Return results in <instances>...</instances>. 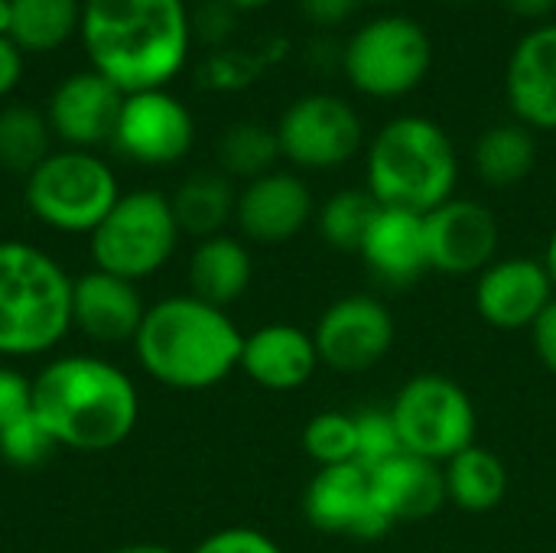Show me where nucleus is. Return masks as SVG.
<instances>
[{"label":"nucleus","instance_id":"f257e3e1","mask_svg":"<svg viewBox=\"0 0 556 553\" xmlns=\"http://www.w3.org/2000/svg\"><path fill=\"white\" fill-rule=\"evenodd\" d=\"M78 39L124 95L166 88L189 62L192 10L186 0H81Z\"/></svg>","mask_w":556,"mask_h":553},{"label":"nucleus","instance_id":"f03ea898","mask_svg":"<svg viewBox=\"0 0 556 553\" xmlns=\"http://www.w3.org/2000/svg\"><path fill=\"white\" fill-rule=\"evenodd\" d=\"M33 414L55 447L75 453L117 450L140 420L134 378L98 355L52 359L33 378Z\"/></svg>","mask_w":556,"mask_h":553},{"label":"nucleus","instance_id":"7ed1b4c3","mask_svg":"<svg viewBox=\"0 0 556 553\" xmlns=\"http://www.w3.org/2000/svg\"><path fill=\"white\" fill-rule=\"evenodd\" d=\"M244 332L235 319L192 293L147 306L134 336L140 368L173 391H205L222 385L241 362Z\"/></svg>","mask_w":556,"mask_h":553},{"label":"nucleus","instance_id":"20e7f679","mask_svg":"<svg viewBox=\"0 0 556 553\" xmlns=\"http://www.w3.org/2000/svg\"><path fill=\"white\" fill-rule=\"evenodd\" d=\"M459 153L430 117L401 114L365 143V189L388 209L427 215L456 196Z\"/></svg>","mask_w":556,"mask_h":553},{"label":"nucleus","instance_id":"39448f33","mask_svg":"<svg viewBox=\"0 0 556 553\" xmlns=\"http://www.w3.org/2000/svg\"><path fill=\"white\" fill-rule=\"evenodd\" d=\"M68 271L36 244L0 241V359H39L72 329Z\"/></svg>","mask_w":556,"mask_h":553},{"label":"nucleus","instance_id":"423d86ee","mask_svg":"<svg viewBox=\"0 0 556 553\" xmlns=\"http://www.w3.org/2000/svg\"><path fill=\"white\" fill-rule=\"evenodd\" d=\"M23 199L39 225L59 235H91L121 199V186L94 150L62 147L26 176Z\"/></svg>","mask_w":556,"mask_h":553},{"label":"nucleus","instance_id":"0eeeda50","mask_svg":"<svg viewBox=\"0 0 556 553\" xmlns=\"http://www.w3.org/2000/svg\"><path fill=\"white\" fill-rule=\"evenodd\" d=\"M179 238L182 231L169 196L160 189H134L127 196L121 192L108 218L88 235V254L94 271L137 284L173 261Z\"/></svg>","mask_w":556,"mask_h":553},{"label":"nucleus","instance_id":"6e6552de","mask_svg":"<svg viewBox=\"0 0 556 553\" xmlns=\"http://www.w3.org/2000/svg\"><path fill=\"white\" fill-rule=\"evenodd\" d=\"M430 65L433 39L424 23L404 13H384L362 23L342 49L349 85L378 101H397L420 88Z\"/></svg>","mask_w":556,"mask_h":553},{"label":"nucleus","instance_id":"1a4fd4ad","mask_svg":"<svg viewBox=\"0 0 556 553\" xmlns=\"http://www.w3.org/2000/svg\"><path fill=\"white\" fill-rule=\"evenodd\" d=\"M391 417L397 424L404 453L440 466L479 443V414L469 391L437 372L404 381L391 401Z\"/></svg>","mask_w":556,"mask_h":553},{"label":"nucleus","instance_id":"9d476101","mask_svg":"<svg viewBox=\"0 0 556 553\" xmlns=\"http://www.w3.org/2000/svg\"><path fill=\"white\" fill-rule=\"evenodd\" d=\"M274 130L280 156L296 169H339L365 147L358 111L345 98L326 91L290 101Z\"/></svg>","mask_w":556,"mask_h":553},{"label":"nucleus","instance_id":"9b49d317","mask_svg":"<svg viewBox=\"0 0 556 553\" xmlns=\"http://www.w3.org/2000/svg\"><path fill=\"white\" fill-rule=\"evenodd\" d=\"M397 339L394 313L381 297L352 293L329 303L316 326L313 342L319 365L336 375H365L388 359Z\"/></svg>","mask_w":556,"mask_h":553},{"label":"nucleus","instance_id":"f8f14e48","mask_svg":"<svg viewBox=\"0 0 556 553\" xmlns=\"http://www.w3.org/2000/svg\"><path fill=\"white\" fill-rule=\"evenodd\" d=\"M114 150L140 166H173L189 156L195 143V121L186 101L169 88L124 95L114 137Z\"/></svg>","mask_w":556,"mask_h":553},{"label":"nucleus","instance_id":"ddd939ff","mask_svg":"<svg viewBox=\"0 0 556 553\" xmlns=\"http://www.w3.org/2000/svg\"><path fill=\"white\" fill-rule=\"evenodd\" d=\"M303 515L319 535L378 541L394 525L375 502L371 473L358 463L319 469L303 492Z\"/></svg>","mask_w":556,"mask_h":553},{"label":"nucleus","instance_id":"4468645a","mask_svg":"<svg viewBox=\"0 0 556 553\" xmlns=\"http://www.w3.org/2000/svg\"><path fill=\"white\" fill-rule=\"evenodd\" d=\"M427 251L430 271L443 277H479L498 261L502 225L485 202L453 196L440 209L427 212Z\"/></svg>","mask_w":556,"mask_h":553},{"label":"nucleus","instance_id":"2eb2a0df","mask_svg":"<svg viewBox=\"0 0 556 553\" xmlns=\"http://www.w3.org/2000/svg\"><path fill=\"white\" fill-rule=\"evenodd\" d=\"M554 297V280L544 261L528 254H505L492 261L476 277V293H472L479 319L502 332L531 329Z\"/></svg>","mask_w":556,"mask_h":553},{"label":"nucleus","instance_id":"dca6fc26","mask_svg":"<svg viewBox=\"0 0 556 553\" xmlns=\"http://www.w3.org/2000/svg\"><path fill=\"white\" fill-rule=\"evenodd\" d=\"M316 218V199L303 176L270 169L241 186L235 225L251 244H287Z\"/></svg>","mask_w":556,"mask_h":553},{"label":"nucleus","instance_id":"f3484780","mask_svg":"<svg viewBox=\"0 0 556 553\" xmlns=\"http://www.w3.org/2000/svg\"><path fill=\"white\" fill-rule=\"evenodd\" d=\"M124 104V91L111 85L94 68L65 75L46 104V121L52 137L72 150H94L98 143H111L114 124Z\"/></svg>","mask_w":556,"mask_h":553},{"label":"nucleus","instance_id":"a211bd4d","mask_svg":"<svg viewBox=\"0 0 556 553\" xmlns=\"http://www.w3.org/2000/svg\"><path fill=\"white\" fill-rule=\"evenodd\" d=\"M505 95L525 127L556 130V23H538L515 42Z\"/></svg>","mask_w":556,"mask_h":553},{"label":"nucleus","instance_id":"6ab92c4d","mask_svg":"<svg viewBox=\"0 0 556 553\" xmlns=\"http://www.w3.org/2000/svg\"><path fill=\"white\" fill-rule=\"evenodd\" d=\"M358 257L365 271L391 290H407L420 277L430 274V251H427V218L407 209L381 205Z\"/></svg>","mask_w":556,"mask_h":553},{"label":"nucleus","instance_id":"aec40b11","mask_svg":"<svg viewBox=\"0 0 556 553\" xmlns=\"http://www.w3.org/2000/svg\"><path fill=\"white\" fill-rule=\"evenodd\" d=\"M143 313L147 306L137 284L124 277L88 271L72 287V329L98 345L134 342Z\"/></svg>","mask_w":556,"mask_h":553},{"label":"nucleus","instance_id":"412c9836","mask_svg":"<svg viewBox=\"0 0 556 553\" xmlns=\"http://www.w3.org/2000/svg\"><path fill=\"white\" fill-rule=\"evenodd\" d=\"M319 352L313 332L290 323H267L244 336L238 372H244L264 391H296L319 372Z\"/></svg>","mask_w":556,"mask_h":553},{"label":"nucleus","instance_id":"4be33fe9","mask_svg":"<svg viewBox=\"0 0 556 553\" xmlns=\"http://www.w3.org/2000/svg\"><path fill=\"white\" fill-rule=\"evenodd\" d=\"M368 473H371L375 502L394 528L427 521L446 505V479L440 463H430L414 453H401Z\"/></svg>","mask_w":556,"mask_h":553},{"label":"nucleus","instance_id":"5701e85b","mask_svg":"<svg viewBox=\"0 0 556 553\" xmlns=\"http://www.w3.org/2000/svg\"><path fill=\"white\" fill-rule=\"evenodd\" d=\"M251 277H254L251 251L241 238L231 235H215L199 241L189 257V293L222 310L248 293Z\"/></svg>","mask_w":556,"mask_h":553},{"label":"nucleus","instance_id":"b1692460","mask_svg":"<svg viewBox=\"0 0 556 553\" xmlns=\"http://www.w3.org/2000/svg\"><path fill=\"white\" fill-rule=\"evenodd\" d=\"M443 479H446V502H453L466 515L495 512L505 502L511 482L505 460L482 443H472L469 450L443 463Z\"/></svg>","mask_w":556,"mask_h":553},{"label":"nucleus","instance_id":"393cba45","mask_svg":"<svg viewBox=\"0 0 556 553\" xmlns=\"http://www.w3.org/2000/svg\"><path fill=\"white\" fill-rule=\"evenodd\" d=\"M235 202L238 192L231 179L218 169H199L186 176L179 189L169 196L179 231L199 241L225 235V225L235 222Z\"/></svg>","mask_w":556,"mask_h":553},{"label":"nucleus","instance_id":"a878e982","mask_svg":"<svg viewBox=\"0 0 556 553\" xmlns=\"http://www.w3.org/2000/svg\"><path fill=\"white\" fill-rule=\"evenodd\" d=\"M538 137L521 121H502L482 130L472 147V166L479 179L492 189H511L534 173Z\"/></svg>","mask_w":556,"mask_h":553},{"label":"nucleus","instance_id":"bb28decb","mask_svg":"<svg viewBox=\"0 0 556 553\" xmlns=\"http://www.w3.org/2000/svg\"><path fill=\"white\" fill-rule=\"evenodd\" d=\"M81 29V0H10V39L20 52H55Z\"/></svg>","mask_w":556,"mask_h":553},{"label":"nucleus","instance_id":"cd10ccee","mask_svg":"<svg viewBox=\"0 0 556 553\" xmlns=\"http://www.w3.org/2000/svg\"><path fill=\"white\" fill-rule=\"evenodd\" d=\"M52 153V127L46 111L29 104H7L0 111V166L29 176Z\"/></svg>","mask_w":556,"mask_h":553},{"label":"nucleus","instance_id":"c85d7f7f","mask_svg":"<svg viewBox=\"0 0 556 553\" xmlns=\"http://www.w3.org/2000/svg\"><path fill=\"white\" fill-rule=\"evenodd\" d=\"M215 153H218V173H225L228 179L251 183L277 169V160H280L277 130L261 121H235L218 137Z\"/></svg>","mask_w":556,"mask_h":553},{"label":"nucleus","instance_id":"c756f323","mask_svg":"<svg viewBox=\"0 0 556 553\" xmlns=\"http://www.w3.org/2000/svg\"><path fill=\"white\" fill-rule=\"evenodd\" d=\"M378 209L381 205L368 189H339L316 209L313 222H316L319 238L329 248H336L342 254H358Z\"/></svg>","mask_w":556,"mask_h":553},{"label":"nucleus","instance_id":"7c9ffc66","mask_svg":"<svg viewBox=\"0 0 556 553\" xmlns=\"http://www.w3.org/2000/svg\"><path fill=\"white\" fill-rule=\"evenodd\" d=\"M303 450L319 466L355 463V414L349 411H319L303 427Z\"/></svg>","mask_w":556,"mask_h":553},{"label":"nucleus","instance_id":"2f4dec72","mask_svg":"<svg viewBox=\"0 0 556 553\" xmlns=\"http://www.w3.org/2000/svg\"><path fill=\"white\" fill-rule=\"evenodd\" d=\"M401 453H404V443L391 417V407L355 411V463L358 466L378 469Z\"/></svg>","mask_w":556,"mask_h":553},{"label":"nucleus","instance_id":"473e14b6","mask_svg":"<svg viewBox=\"0 0 556 553\" xmlns=\"http://www.w3.org/2000/svg\"><path fill=\"white\" fill-rule=\"evenodd\" d=\"M52 450H59V447L49 437V430L36 420L33 411L0 430V456L10 466H16V469H36V466H42L52 456Z\"/></svg>","mask_w":556,"mask_h":553},{"label":"nucleus","instance_id":"72a5a7b5","mask_svg":"<svg viewBox=\"0 0 556 553\" xmlns=\"http://www.w3.org/2000/svg\"><path fill=\"white\" fill-rule=\"evenodd\" d=\"M192 553H283V548L257 528L235 525V528H222L208 535L205 541L192 548Z\"/></svg>","mask_w":556,"mask_h":553},{"label":"nucleus","instance_id":"f704fd0d","mask_svg":"<svg viewBox=\"0 0 556 553\" xmlns=\"http://www.w3.org/2000/svg\"><path fill=\"white\" fill-rule=\"evenodd\" d=\"M33 411V378L0 365V430Z\"/></svg>","mask_w":556,"mask_h":553},{"label":"nucleus","instance_id":"c9c22d12","mask_svg":"<svg viewBox=\"0 0 556 553\" xmlns=\"http://www.w3.org/2000/svg\"><path fill=\"white\" fill-rule=\"evenodd\" d=\"M235 29V10L222 0H212V3H202L195 13H192V36L208 42V46H218L228 39V33Z\"/></svg>","mask_w":556,"mask_h":553},{"label":"nucleus","instance_id":"e433bc0d","mask_svg":"<svg viewBox=\"0 0 556 553\" xmlns=\"http://www.w3.org/2000/svg\"><path fill=\"white\" fill-rule=\"evenodd\" d=\"M531 332V345H534V355L541 359V365L556 375V297L551 300V306L538 316V323L528 329Z\"/></svg>","mask_w":556,"mask_h":553},{"label":"nucleus","instance_id":"4c0bfd02","mask_svg":"<svg viewBox=\"0 0 556 553\" xmlns=\"http://www.w3.org/2000/svg\"><path fill=\"white\" fill-rule=\"evenodd\" d=\"M23 78V52L10 36H0V98H7Z\"/></svg>","mask_w":556,"mask_h":553},{"label":"nucleus","instance_id":"58836bf2","mask_svg":"<svg viewBox=\"0 0 556 553\" xmlns=\"http://www.w3.org/2000/svg\"><path fill=\"white\" fill-rule=\"evenodd\" d=\"M362 0H303V13L319 23V26H336L342 23L349 13H355Z\"/></svg>","mask_w":556,"mask_h":553},{"label":"nucleus","instance_id":"ea45409f","mask_svg":"<svg viewBox=\"0 0 556 553\" xmlns=\"http://www.w3.org/2000/svg\"><path fill=\"white\" fill-rule=\"evenodd\" d=\"M515 16H521V20H547L551 13L556 10V0H502Z\"/></svg>","mask_w":556,"mask_h":553},{"label":"nucleus","instance_id":"a19ab883","mask_svg":"<svg viewBox=\"0 0 556 553\" xmlns=\"http://www.w3.org/2000/svg\"><path fill=\"white\" fill-rule=\"evenodd\" d=\"M544 267H547V274H551V280H554V290H556V228L551 231V241H547V248H544Z\"/></svg>","mask_w":556,"mask_h":553},{"label":"nucleus","instance_id":"79ce46f5","mask_svg":"<svg viewBox=\"0 0 556 553\" xmlns=\"http://www.w3.org/2000/svg\"><path fill=\"white\" fill-rule=\"evenodd\" d=\"M111 553H176L169 551V548H163V544H124V548H117V551Z\"/></svg>","mask_w":556,"mask_h":553},{"label":"nucleus","instance_id":"37998d69","mask_svg":"<svg viewBox=\"0 0 556 553\" xmlns=\"http://www.w3.org/2000/svg\"><path fill=\"white\" fill-rule=\"evenodd\" d=\"M222 3H228L231 10H261V7H267L274 0H222Z\"/></svg>","mask_w":556,"mask_h":553},{"label":"nucleus","instance_id":"c03bdc74","mask_svg":"<svg viewBox=\"0 0 556 553\" xmlns=\"http://www.w3.org/2000/svg\"><path fill=\"white\" fill-rule=\"evenodd\" d=\"M10 33V0H0V36Z\"/></svg>","mask_w":556,"mask_h":553},{"label":"nucleus","instance_id":"a18cd8bd","mask_svg":"<svg viewBox=\"0 0 556 553\" xmlns=\"http://www.w3.org/2000/svg\"><path fill=\"white\" fill-rule=\"evenodd\" d=\"M375 3H391V0H375Z\"/></svg>","mask_w":556,"mask_h":553},{"label":"nucleus","instance_id":"49530a36","mask_svg":"<svg viewBox=\"0 0 556 553\" xmlns=\"http://www.w3.org/2000/svg\"><path fill=\"white\" fill-rule=\"evenodd\" d=\"M456 3H472V0H456Z\"/></svg>","mask_w":556,"mask_h":553}]
</instances>
